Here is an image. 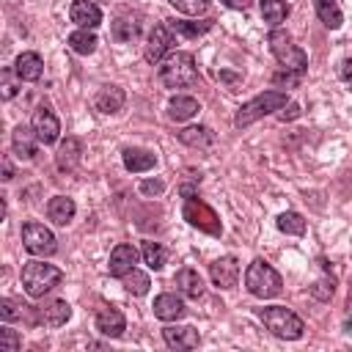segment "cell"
<instances>
[{"label": "cell", "instance_id": "cell-25", "mask_svg": "<svg viewBox=\"0 0 352 352\" xmlns=\"http://www.w3.org/2000/svg\"><path fill=\"white\" fill-rule=\"evenodd\" d=\"M154 165H157L154 151H146V148H124V168L126 170L143 173V170H151Z\"/></svg>", "mask_w": 352, "mask_h": 352}, {"label": "cell", "instance_id": "cell-21", "mask_svg": "<svg viewBox=\"0 0 352 352\" xmlns=\"http://www.w3.org/2000/svg\"><path fill=\"white\" fill-rule=\"evenodd\" d=\"M36 143H38V138H36L33 126H22V124H19V126L11 132V148H14V154H16L19 160H33Z\"/></svg>", "mask_w": 352, "mask_h": 352}, {"label": "cell", "instance_id": "cell-43", "mask_svg": "<svg viewBox=\"0 0 352 352\" xmlns=\"http://www.w3.org/2000/svg\"><path fill=\"white\" fill-rule=\"evenodd\" d=\"M14 3H22V0H14Z\"/></svg>", "mask_w": 352, "mask_h": 352}, {"label": "cell", "instance_id": "cell-7", "mask_svg": "<svg viewBox=\"0 0 352 352\" xmlns=\"http://www.w3.org/2000/svg\"><path fill=\"white\" fill-rule=\"evenodd\" d=\"M22 248L30 253V256H38V258H47L58 250V239L55 234L44 226V223H36V220H28L22 226Z\"/></svg>", "mask_w": 352, "mask_h": 352}, {"label": "cell", "instance_id": "cell-37", "mask_svg": "<svg viewBox=\"0 0 352 352\" xmlns=\"http://www.w3.org/2000/svg\"><path fill=\"white\" fill-rule=\"evenodd\" d=\"M19 344H22V341H19L16 330H11L8 324H3V327H0V349H3V352H16Z\"/></svg>", "mask_w": 352, "mask_h": 352}, {"label": "cell", "instance_id": "cell-36", "mask_svg": "<svg viewBox=\"0 0 352 352\" xmlns=\"http://www.w3.org/2000/svg\"><path fill=\"white\" fill-rule=\"evenodd\" d=\"M176 11L187 14V16H198V14H206L209 11V0H168Z\"/></svg>", "mask_w": 352, "mask_h": 352}, {"label": "cell", "instance_id": "cell-17", "mask_svg": "<svg viewBox=\"0 0 352 352\" xmlns=\"http://www.w3.org/2000/svg\"><path fill=\"white\" fill-rule=\"evenodd\" d=\"M80 160H82V143H80L77 138H72V135H69L66 140H60V146H58V151H55V165H58L60 170L72 173V170H77Z\"/></svg>", "mask_w": 352, "mask_h": 352}, {"label": "cell", "instance_id": "cell-20", "mask_svg": "<svg viewBox=\"0 0 352 352\" xmlns=\"http://www.w3.org/2000/svg\"><path fill=\"white\" fill-rule=\"evenodd\" d=\"M124 102H126V94L118 85H102L94 96V107L99 113H118L124 107Z\"/></svg>", "mask_w": 352, "mask_h": 352}, {"label": "cell", "instance_id": "cell-22", "mask_svg": "<svg viewBox=\"0 0 352 352\" xmlns=\"http://www.w3.org/2000/svg\"><path fill=\"white\" fill-rule=\"evenodd\" d=\"M74 212H77V206L69 195H52L50 204H47V217L55 226H69L74 220Z\"/></svg>", "mask_w": 352, "mask_h": 352}, {"label": "cell", "instance_id": "cell-39", "mask_svg": "<svg viewBox=\"0 0 352 352\" xmlns=\"http://www.w3.org/2000/svg\"><path fill=\"white\" fill-rule=\"evenodd\" d=\"M165 190V184L160 182V179H146V182H140V192L143 195H160Z\"/></svg>", "mask_w": 352, "mask_h": 352}, {"label": "cell", "instance_id": "cell-18", "mask_svg": "<svg viewBox=\"0 0 352 352\" xmlns=\"http://www.w3.org/2000/svg\"><path fill=\"white\" fill-rule=\"evenodd\" d=\"M151 308H154V316L162 319V322H176V319H182L184 311H187L184 302H182V297H176V294H170V292L157 294Z\"/></svg>", "mask_w": 352, "mask_h": 352}, {"label": "cell", "instance_id": "cell-28", "mask_svg": "<svg viewBox=\"0 0 352 352\" xmlns=\"http://www.w3.org/2000/svg\"><path fill=\"white\" fill-rule=\"evenodd\" d=\"M110 33H113L116 41L126 44V41L138 38V33H140V19H138V16H118V19L113 22Z\"/></svg>", "mask_w": 352, "mask_h": 352}, {"label": "cell", "instance_id": "cell-5", "mask_svg": "<svg viewBox=\"0 0 352 352\" xmlns=\"http://www.w3.org/2000/svg\"><path fill=\"white\" fill-rule=\"evenodd\" d=\"M63 280V272L55 267V264H44V261H28L22 267V286L30 297H44L50 294L55 286H60Z\"/></svg>", "mask_w": 352, "mask_h": 352}, {"label": "cell", "instance_id": "cell-26", "mask_svg": "<svg viewBox=\"0 0 352 352\" xmlns=\"http://www.w3.org/2000/svg\"><path fill=\"white\" fill-rule=\"evenodd\" d=\"M314 8H316V16L322 19L324 28H330V30H338L341 28L344 14L338 8V0H314Z\"/></svg>", "mask_w": 352, "mask_h": 352}, {"label": "cell", "instance_id": "cell-9", "mask_svg": "<svg viewBox=\"0 0 352 352\" xmlns=\"http://www.w3.org/2000/svg\"><path fill=\"white\" fill-rule=\"evenodd\" d=\"M30 126H33L38 143H44V146H52V143L60 138V121H58V116L50 110V104H38V107L33 110Z\"/></svg>", "mask_w": 352, "mask_h": 352}, {"label": "cell", "instance_id": "cell-3", "mask_svg": "<svg viewBox=\"0 0 352 352\" xmlns=\"http://www.w3.org/2000/svg\"><path fill=\"white\" fill-rule=\"evenodd\" d=\"M256 314H258V319L264 322V327H267L272 336H278V338L297 341V338H302V333H305L302 319H300V316H297L292 308H286V305H270V308H258Z\"/></svg>", "mask_w": 352, "mask_h": 352}, {"label": "cell", "instance_id": "cell-4", "mask_svg": "<svg viewBox=\"0 0 352 352\" xmlns=\"http://www.w3.org/2000/svg\"><path fill=\"white\" fill-rule=\"evenodd\" d=\"M286 104H289V96H286L283 91H275V88L261 91L258 96H253L250 102H245V104L236 110L234 124H236L239 129H245V126H250L253 121H258V118H264V116H270V113H278V110L286 107Z\"/></svg>", "mask_w": 352, "mask_h": 352}, {"label": "cell", "instance_id": "cell-12", "mask_svg": "<svg viewBox=\"0 0 352 352\" xmlns=\"http://www.w3.org/2000/svg\"><path fill=\"white\" fill-rule=\"evenodd\" d=\"M96 330L102 333V336H107V338H118L124 330H126V319H124V314L116 308V305H110V302H102L99 308H96Z\"/></svg>", "mask_w": 352, "mask_h": 352}, {"label": "cell", "instance_id": "cell-15", "mask_svg": "<svg viewBox=\"0 0 352 352\" xmlns=\"http://www.w3.org/2000/svg\"><path fill=\"white\" fill-rule=\"evenodd\" d=\"M69 316H72V305L66 300H47L44 305L36 308V322L47 327H60L69 322Z\"/></svg>", "mask_w": 352, "mask_h": 352}, {"label": "cell", "instance_id": "cell-38", "mask_svg": "<svg viewBox=\"0 0 352 352\" xmlns=\"http://www.w3.org/2000/svg\"><path fill=\"white\" fill-rule=\"evenodd\" d=\"M16 96V82L11 77V69H3V99H14Z\"/></svg>", "mask_w": 352, "mask_h": 352}, {"label": "cell", "instance_id": "cell-2", "mask_svg": "<svg viewBox=\"0 0 352 352\" xmlns=\"http://www.w3.org/2000/svg\"><path fill=\"white\" fill-rule=\"evenodd\" d=\"M245 286H248V292L253 297L272 300V297L280 294L283 280H280V275H278V270L272 264H267L264 258H253L248 264V270H245Z\"/></svg>", "mask_w": 352, "mask_h": 352}, {"label": "cell", "instance_id": "cell-33", "mask_svg": "<svg viewBox=\"0 0 352 352\" xmlns=\"http://www.w3.org/2000/svg\"><path fill=\"white\" fill-rule=\"evenodd\" d=\"M165 258H168V253H165V248L160 242H151V239L143 242V261L151 270H162L165 267Z\"/></svg>", "mask_w": 352, "mask_h": 352}, {"label": "cell", "instance_id": "cell-24", "mask_svg": "<svg viewBox=\"0 0 352 352\" xmlns=\"http://www.w3.org/2000/svg\"><path fill=\"white\" fill-rule=\"evenodd\" d=\"M198 110H201L198 99H192V96H184V94H176V96H170V102H168V116H170L173 121H187V118L198 116Z\"/></svg>", "mask_w": 352, "mask_h": 352}, {"label": "cell", "instance_id": "cell-35", "mask_svg": "<svg viewBox=\"0 0 352 352\" xmlns=\"http://www.w3.org/2000/svg\"><path fill=\"white\" fill-rule=\"evenodd\" d=\"M25 314H28V305H25V302H19V300H11V297L0 300V316H3V322H14V319H22Z\"/></svg>", "mask_w": 352, "mask_h": 352}, {"label": "cell", "instance_id": "cell-29", "mask_svg": "<svg viewBox=\"0 0 352 352\" xmlns=\"http://www.w3.org/2000/svg\"><path fill=\"white\" fill-rule=\"evenodd\" d=\"M275 226H278V231L292 234V236H302L308 231V223H305V217L300 212H280Z\"/></svg>", "mask_w": 352, "mask_h": 352}, {"label": "cell", "instance_id": "cell-27", "mask_svg": "<svg viewBox=\"0 0 352 352\" xmlns=\"http://www.w3.org/2000/svg\"><path fill=\"white\" fill-rule=\"evenodd\" d=\"M179 140L190 148H209L214 143V132L209 126H187L179 132Z\"/></svg>", "mask_w": 352, "mask_h": 352}, {"label": "cell", "instance_id": "cell-42", "mask_svg": "<svg viewBox=\"0 0 352 352\" xmlns=\"http://www.w3.org/2000/svg\"><path fill=\"white\" fill-rule=\"evenodd\" d=\"M11 176H14V168H11V160H8V157H6V160H3V179H6V182H8V179H11Z\"/></svg>", "mask_w": 352, "mask_h": 352}, {"label": "cell", "instance_id": "cell-40", "mask_svg": "<svg viewBox=\"0 0 352 352\" xmlns=\"http://www.w3.org/2000/svg\"><path fill=\"white\" fill-rule=\"evenodd\" d=\"M338 77L346 88H352V58H344L341 66H338Z\"/></svg>", "mask_w": 352, "mask_h": 352}, {"label": "cell", "instance_id": "cell-31", "mask_svg": "<svg viewBox=\"0 0 352 352\" xmlns=\"http://www.w3.org/2000/svg\"><path fill=\"white\" fill-rule=\"evenodd\" d=\"M258 8H261L264 22H270L272 28H278L289 16V6L283 0H258Z\"/></svg>", "mask_w": 352, "mask_h": 352}, {"label": "cell", "instance_id": "cell-34", "mask_svg": "<svg viewBox=\"0 0 352 352\" xmlns=\"http://www.w3.org/2000/svg\"><path fill=\"white\" fill-rule=\"evenodd\" d=\"M168 28H170L173 33H182V36L195 38V36H201V33H206V30L212 28V19H204V22H170Z\"/></svg>", "mask_w": 352, "mask_h": 352}, {"label": "cell", "instance_id": "cell-13", "mask_svg": "<svg viewBox=\"0 0 352 352\" xmlns=\"http://www.w3.org/2000/svg\"><path fill=\"white\" fill-rule=\"evenodd\" d=\"M135 264H138V250H135L129 242H118V245L110 250L107 272H110L113 278H124Z\"/></svg>", "mask_w": 352, "mask_h": 352}, {"label": "cell", "instance_id": "cell-10", "mask_svg": "<svg viewBox=\"0 0 352 352\" xmlns=\"http://www.w3.org/2000/svg\"><path fill=\"white\" fill-rule=\"evenodd\" d=\"M170 44H173V30L168 25H154L148 30L146 47H143V58L148 63H162L170 55Z\"/></svg>", "mask_w": 352, "mask_h": 352}, {"label": "cell", "instance_id": "cell-41", "mask_svg": "<svg viewBox=\"0 0 352 352\" xmlns=\"http://www.w3.org/2000/svg\"><path fill=\"white\" fill-rule=\"evenodd\" d=\"M220 3L228 6V8H239V11H245V8L253 6V0H220Z\"/></svg>", "mask_w": 352, "mask_h": 352}, {"label": "cell", "instance_id": "cell-1", "mask_svg": "<svg viewBox=\"0 0 352 352\" xmlns=\"http://www.w3.org/2000/svg\"><path fill=\"white\" fill-rule=\"evenodd\" d=\"M160 82L165 88H190L198 82V66L190 52H170L160 63Z\"/></svg>", "mask_w": 352, "mask_h": 352}, {"label": "cell", "instance_id": "cell-19", "mask_svg": "<svg viewBox=\"0 0 352 352\" xmlns=\"http://www.w3.org/2000/svg\"><path fill=\"white\" fill-rule=\"evenodd\" d=\"M14 72H16V77L25 80V82H36V80H41V74H44V60H41L38 52H22V55L14 60Z\"/></svg>", "mask_w": 352, "mask_h": 352}, {"label": "cell", "instance_id": "cell-30", "mask_svg": "<svg viewBox=\"0 0 352 352\" xmlns=\"http://www.w3.org/2000/svg\"><path fill=\"white\" fill-rule=\"evenodd\" d=\"M96 36H94V30H88V28H77L74 33H69V47L77 52V55H91L94 50H96Z\"/></svg>", "mask_w": 352, "mask_h": 352}, {"label": "cell", "instance_id": "cell-16", "mask_svg": "<svg viewBox=\"0 0 352 352\" xmlns=\"http://www.w3.org/2000/svg\"><path fill=\"white\" fill-rule=\"evenodd\" d=\"M69 16H72V22L77 28L94 30V28L102 25V8L96 3H91V0H74L72 8H69Z\"/></svg>", "mask_w": 352, "mask_h": 352}, {"label": "cell", "instance_id": "cell-11", "mask_svg": "<svg viewBox=\"0 0 352 352\" xmlns=\"http://www.w3.org/2000/svg\"><path fill=\"white\" fill-rule=\"evenodd\" d=\"M209 278L217 289H234L239 280V261L234 256H220L209 264Z\"/></svg>", "mask_w": 352, "mask_h": 352}, {"label": "cell", "instance_id": "cell-8", "mask_svg": "<svg viewBox=\"0 0 352 352\" xmlns=\"http://www.w3.org/2000/svg\"><path fill=\"white\" fill-rule=\"evenodd\" d=\"M184 220H187L190 226H195V228L212 234V236H220V231H223V226H220L214 209H209V206H206L204 201H198V198H187V204H184Z\"/></svg>", "mask_w": 352, "mask_h": 352}, {"label": "cell", "instance_id": "cell-23", "mask_svg": "<svg viewBox=\"0 0 352 352\" xmlns=\"http://www.w3.org/2000/svg\"><path fill=\"white\" fill-rule=\"evenodd\" d=\"M173 283H176V289H179L184 297H190V300L204 297V280H201V275H198L195 270H190V267L179 270L176 278H173Z\"/></svg>", "mask_w": 352, "mask_h": 352}, {"label": "cell", "instance_id": "cell-32", "mask_svg": "<svg viewBox=\"0 0 352 352\" xmlns=\"http://www.w3.org/2000/svg\"><path fill=\"white\" fill-rule=\"evenodd\" d=\"M121 283H124V289H126L129 294H135V297H143V294L148 292V286H151L148 275H146V272H140L138 267H132V270L121 278Z\"/></svg>", "mask_w": 352, "mask_h": 352}, {"label": "cell", "instance_id": "cell-14", "mask_svg": "<svg viewBox=\"0 0 352 352\" xmlns=\"http://www.w3.org/2000/svg\"><path fill=\"white\" fill-rule=\"evenodd\" d=\"M162 341L170 349H195L201 336L190 324H168V327H162Z\"/></svg>", "mask_w": 352, "mask_h": 352}, {"label": "cell", "instance_id": "cell-6", "mask_svg": "<svg viewBox=\"0 0 352 352\" xmlns=\"http://www.w3.org/2000/svg\"><path fill=\"white\" fill-rule=\"evenodd\" d=\"M267 41H270V50H272L275 60L283 66V72H300V74H305V69H308V55L292 41V36H289L286 30L272 28Z\"/></svg>", "mask_w": 352, "mask_h": 352}]
</instances>
